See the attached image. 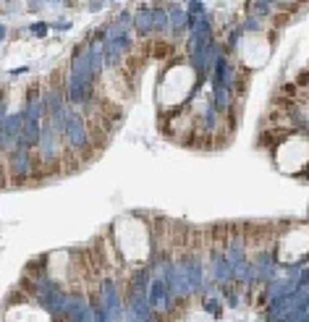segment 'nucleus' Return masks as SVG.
Here are the masks:
<instances>
[{
  "instance_id": "obj_1",
  "label": "nucleus",
  "mask_w": 309,
  "mask_h": 322,
  "mask_svg": "<svg viewBox=\"0 0 309 322\" xmlns=\"http://www.w3.org/2000/svg\"><path fill=\"white\" fill-rule=\"evenodd\" d=\"M134 27L139 34H150L155 29V21H152V11H136L134 14Z\"/></svg>"
},
{
  "instance_id": "obj_2",
  "label": "nucleus",
  "mask_w": 309,
  "mask_h": 322,
  "mask_svg": "<svg viewBox=\"0 0 309 322\" xmlns=\"http://www.w3.org/2000/svg\"><path fill=\"white\" fill-rule=\"evenodd\" d=\"M48 29H50L48 24H34V27H32V34H37V37H42V34L48 32Z\"/></svg>"
}]
</instances>
